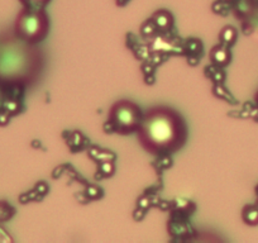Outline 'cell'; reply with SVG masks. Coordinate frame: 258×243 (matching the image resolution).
<instances>
[{
	"label": "cell",
	"mask_w": 258,
	"mask_h": 243,
	"mask_svg": "<svg viewBox=\"0 0 258 243\" xmlns=\"http://www.w3.org/2000/svg\"><path fill=\"white\" fill-rule=\"evenodd\" d=\"M243 220L247 224H258V208L253 207V205H247L243 209Z\"/></svg>",
	"instance_id": "cell-8"
},
{
	"label": "cell",
	"mask_w": 258,
	"mask_h": 243,
	"mask_svg": "<svg viewBox=\"0 0 258 243\" xmlns=\"http://www.w3.org/2000/svg\"><path fill=\"white\" fill-rule=\"evenodd\" d=\"M157 31L158 29H157V27H156L155 22L152 21V18L148 19V21H146L145 23H143L142 28H141V32H142L143 36H146V37H152Z\"/></svg>",
	"instance_id": "cell-10"
},
{
	"label": "cell",
	"mask_w": 258,
	"mask_h": 243,
	"mask_svg": "<svg viewBox=\"0 0 258 243\" xmlns=\"http://www.w3.org/2000/svg\"><path fill=\"white\" fill-rule=\"evenodd\" d=\"M205 75H207L210 80L214 81L215 84H222L225 78V74L223 73V68L214 65V64L205 69Z\"/></svg>",
	"instance_id": "cell-7"
},
{
	"label": "cell",
	"mask_w": 258,
	"mask_h": 243,
	"mask_svg": "<svg viewBox=\"0 0 258 243\" xmlns=\"http://www.w3.org/2000/svg\"><path fill=\"white\" fill-rule=\"evenodd\" d=\"M152 21L155 22L158 31H162V32L170 31L173 26L172 14H171L170 12L166 11V9H161V11L156 12V13L152 16Z\"/></svg>",
	"instance_id": "cell-5"
},
{
	"label": "cell",
	"mask_w": 258,
	"mask_h": 243,
	"mask_svg": "<svg viewBox=\"0 0 258 243\" xmlns=\"http://www.w3.org/2000/svg\"><path fill=\"white\" fill-rule=\"evenodd\" d=\"M142 110L136 103L129 100H119L111 105L108 120L113 125L116 133L129 135L132 132H137L142 120Z\"/></svg>",
	"instance_id": "cell-3"
},
{
	"label": "cell",
	"mask_w": 258,
	"mask_h": 243,
	"mask_svg": "<svg viewBox=\"0 0 258 243\" xmlns=\"http://www.w3.org/2000/svg\"><path fill=\"white\" fill-rule=\"evenodd\" d=\"M0 101H2V103H3V100H0ZM0 108H2V104H0Z\"/></svg>",
	"instance_id": "cell-14"
},
{
	"label": "cell",
	"mask_w": 258,
	"mask_h": 243,
	"mask_svg": "<svg viewBox=\"0 0 258 243\" xmlns=\"http://www.w3.org/2000/svg\"><path fill=\"white\" fill-rule=\"evenodd\" d=\"M137 132L142 147L155 155L177 152L188 137L185 119L168 106H155L143 113Z\"/></svg>",
	"instance_id": "cell-1"
},
{
	"label": "cell",
	"mask_w": 258,
	"mask_h": 243,
	"mask_svg": "<svg viewBox=\"0 0 258 243\" xmlns=\"http://www.w3.org/2000/svg\"><path fill=\"white\" fill-rule=\"evenodd\" d=\"M219 39L220 44H223V46H233V44L235 43V41H237V31H235V28H233V27L230 26L224 27V28L222 29V32H220Z\"/></svg>",
	"instance_id": "cell-6"
},
{
	"label": "cell",
	"mask_w": 258,
	"mask_h": 243,
	"mask_svg": "<svg viewBox=\"0 0 258 243\" xmlns=\"http://www.w3.org/2000/svg\"><path fill=\"white\" fill-rule=\"evenodd\" d=\"M22 6L26 9H32V11H44L51 0H19Z\"/></svg>",
	"instance_id": "cell-9"
},
{
	"label": "cell",
	"mask_w": 258,
	"mask_h": 243,
	"mask_svg": "<svg viewBox=\"0 0 258 243\" xmlns=\"http://www.w3.org/2000/svg\"><path fill=\"white\" fill-rule=\"evenodd\" d=\"M210 59H212V64L220 66V68L229 65L230 59H232V53L229 51V47H225L223 44L214 46L212 51H210Z\"/></svg>",
	"instance_id": "cell-4"
},
{
	"label": "cell",
	"mask_w": 258,
	"mask_h": 243,
	"mask_svg": "<svg viewBox=\"0 0 258 243\" xmlns=\"http://www.w3.org/2000/svg\"><path fill=\"white\" fill-rule=\"evenodd\" d=\"M223 2H227V3H228V2H230V0H223Z\"/></svg>",
	"instance_id": "cell-13"
},
{
	"label": "cell",
	"mask_w": 258,
	"mask_h": 243,
	"mask_svg": "<svg viewBox=\"0 0 258 243\" xmlns=\"http://www.w3.org/2000/svg\"><path fill=\"white\" fill-rule=\"evenodd\" d=\"M16 36L28 43L36 44L43 41L49 32V19L44 11L26 9L17 17L14 26Z\"/></svg>",
	"instance_id": "cell-2"
},
{
	"label": "cell",
	"mask_w": 258,
	"mask_h": 243,
	"mask_svg": "<svg viewBox=\"0 0 258 243\" xmlns=\"http://www.w3.org/2000/svg\"><path fill=\"white\" fill-rule=\"evenodd\" d=\"M11 114L8 113L4 109H0V126H7L9 123V119H11Z\"/></svg>",
	"instance_id": "cell-12"
},
{
	"label": "cell",
	"mask_w": 258,
	"mask_h": 243,
	"mask_svg": "<svg viewBox=\"0 0 258 243\" xmlns=\"http://www.w3.org/2000/svg\"><path fill=\"white\" fill-rule=\"evenodd\" d=\"M215 86H217V88L219 89L220 91H222V93H219V91H215L214 90V94L218 96V98H220V99H222V100L228 101V103H230V101H232V103H233V101H234V100H233V96L230 95L229 91H228L227 89H225L224 86L222 85V84H215Z\"/></svg>",
	"instance_id": "cell-11"
}]
</instances>
